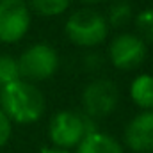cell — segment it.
<instances>
[{"instance_id":"obj_1","label":"cell","mask_w":153,"mask_h":153,"mask_svg":"<svg viewBox=\"0 0 153 153\" xmlns=\"http://www.w3.org/2000/svg\"><path fill=\"white\" fill-rule=\"evenodd\" d=\"M0 109L16 125H32L46 112V98L36 84L23 78L0 87Z\"/></svg>"},{"instance_id":"obj_2","label":"cell","mask_w":153,"mask_h":153,"mask_svg":"<svg viewBox=\"0 0 153 153\" xmlns=\"http://www.w3.org/2000/svg\"><path fill=\"white\" fill-rule=\"evenodd\" d=\"M109 23L105 14L96 9L82 7L73 11L64 23V34L75 46L93 50L100 46L109 36Z\"/></svg>"},{"instance_id":"obj_3","label":"cell","mask_w":153,"mask_h":153,"mask_svg":"<svg viewBox=\"0 0 153 153\" xmlns=\"http://www.w3.org/2000/svg\"><path fill=\"white\" fill-rule=\"evenodd\" d=\"M96 130V119L76 111H59L48 123V137L52 146L61 150L76 148L87 134Z\"/></svg>"},{"instance_id":"obj_4","label":"cell","mask_w":153,"mask_h":153,"mask_svg":"<svg viewBox=\"0 0 153 153\" xmlns=\"http://www.w3.org/2000/svg\"><path fill=\"white\" fill-rule=\"evenodd\" d=\"M20 75L27 82H43L57 73L61 66L59 52L48 43H34L27 46L18 57Z\"/></svg>"},{"instance_id":"obj_5","label":"cell","mask_w":153,"mask_h":153,"mask_svg":"<svg viewBox=\"0 0 153 153\" xmlns=\"http://www.w3.org/2000/svg\"><path fill=\"white\" fill-rule=\"evenodd\" d=\"M82 112L93 119L107 117L119 105V89L111 78H94L82 91Z\"/></svg>"},{"instance_id":"obj_6","label":"cell","mask_w":153,"mask_h":153,"mask_svg":"<svg viewBox=\"0 0 153 153\" xmlns=\"http://www.w3.org/2000/svg\"><path fill=\"white\" fill-rule=\"evenodd\" d=\"M32 13L27 0H0V43L14 45L27 36Z\"/></svg>"},{"instance_id":"obj_7","label":"cell","mask_w":153,"mask_h":153,"mask_svg":"<svg viewBox=\"0 0 153 153\" xmlns=\"http://www.w3.org/2000/svg\"><path fill=\"white\" fill-rule=\"evenodd\" d=\"M107 55L116 70L130 71L139 68L146 61L148 45L135 32H119L111 39Z\"/></svg>"},{"instance_id":"obj_8","label":"cell","mask_w":153,"mask_h":153,"mask_svg":"<svg viewBox=\"0 0 153 153\" xmlns=\"http://www.w3.org/2000/svg\"><path fill=\"white\" fill-rule=\"evenodd\" d=\"M126 148L134 153H153V111H141L125 126Z\"/></svg>"},{"instance_id":"obj_9","label":"cell","mask_w":153,"mask_h":153,"mask_svg":"<svg viewBox=\"0 0 153 153\" xmlns=\"http://www.w3.org/2000/svg\"><path fill=\"white\" fill-rule=\"evenodd\" d=\"M76 153H125V150L111 134L96 130L93 134H87L80 141V144L76 146Z\"/></svg>"},{"instance_id":"obj_10","label":"cell","mask_w":153,"mask_h":153,"mask_svg":"<svg viewBox=\"0 0 153 153\" xmlns=\"http://www.w3.org/2000/svg\"><path fill=\"white\" fill-rule=\"evenodd\" d=\"M130 100L141 111H153V75L152 73H139L132 78L128 87Z\"/></svg>"},{"instance_id":"obj_11","label":"cell","mask_w":153,"mask_h":153,"mask_svg":"<svg viewBox=\"0 0 153 153\" xmlns=\"http://www.w3.org/2000/svg\"><path fill=\"white\" fill-rule=\"evenodd\" d=\"M134 5L130 0H114L109 9H107V14H105V20L109 23V27L112 29H123L126 27L128 23L134 22Z\"/></svg>"},{"instance_id":"obj_12","label":"cell","mask_w":153,"mask_h":153,"mask_svg":"<svg viewBox=\"0 0 153 153\" xmlns=\"http://www.w3.org/2000/svg\"><path fill=\"white\" fill-rule=\"evenodd\" d=\"M27 4L32 14L41 18H57L70 9L71 0H27Z\"/></svg>"},{"instance_id":"obj_13","label":"cell","mask_w":153,"mask_h":153,"mask_svg":"<svg viewBox=\"0 0 153 153\" xmlns=\"http://www.w3.org/2000/svg\"><path fill=\"white\" fill-rule=\"evenodd\" d=\"M135 34L146 45H153V7H146L134 16Z\"/></svg>"},{"instance_id":"obj_14","label":"cell","mask_w":153,"mask_h":153,"mask_svg":"<svg viewBox=\"0 0 153 153\" xmlns=\"http://www.w3.org/2000/svg\"><path fill=\"white\" fill-rule=\"evenodd\" d=\"M20 78L22 75H20L18 59L9 53H0V87L11 82H16Z\"/></svg>"},{"instance_id":"obj_15","label":"cell","mask_w":153,"mask_h":153,"mask_svg":"<svg viewBox=\"0 0 153 153\" xmlns=\"http://www.w3.org/2000/svg\"><path fill=\"white\" fill-rule=\"evenodd\" d=\"M11 134H13V123L7 116L4 114V111L0 109V148H4L9 139H11Z\"/></svg>"},{"instance_id":"obj_16","label":"cell","mask_w":153,"mask_h":153,"mask_svg":"<svg viewBox=\"0 0 153 153\" xmlns=\"http://www.w3.org/2000/svg\"><path fill=\"white\" fill-rule=\"evenodd\" d=\"M100 66H102V57H100V53L89 52V53L84 55V68H85L87 71H96Z\"/></svg>"},{"instance_id":"obj_17","label":"cell","mask_w":153,"mask_h":153,"mask_svg":"<svg viewBox=\"0 0 153 153\" xmlns=\"http://www.w3.org/2000/svg\"><path fill=\"white\" fill-rule=\"evenodd\" d=\"M39 153H71L70 150H61V148H55V146H45V148H41Z\"/></svg>"},{"instance_id":"obj_18","label":"cell","mask_w":153,"mask_h":153,"mask_svg":"<svg viewBox=\"0 0 153 153\" xmlns=\"http://www.w3.org/2000/svg\"><path fill=\"white\" fill-rule=\"evenodd\" d=\"M82 4L85 5H94V4H100V2H105V0H80Z\"/></svg>"}]
</instances>
